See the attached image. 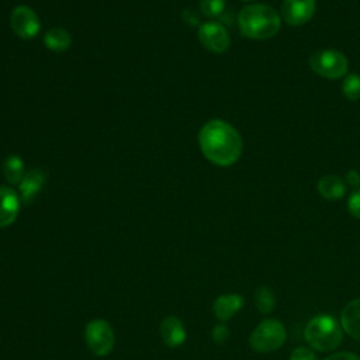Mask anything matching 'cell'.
<instances>
[{
  "mask_svg": "<svg viewBox=\"0 0 360 360\" xmlns=\"http://www.w3.org/2000/svg\"><path fill=\"white\" fill-rule=\"evenodd\" d=\"M45 179H46V174L41 169H31L25 173L21 183L18 184L20 198L24 204H31L34 201L41 187L44 186Z\"/></svg>",
  "mask_w": 360,
  "mask_h": 360,
  "instance_id": "cell-12",
  "label": "cell"
},
{
  "mask_svg": "<svg viewBox=\"0 0 360 360\" xmlns=\"http://www.w3.org/2000/svg\"><path fill=\"white\" fill-rule=\"evenodd\" d=\"M304 336L307 343L318 352H332L343 338L342 326L330 315H316L305 326Z\"/></svg>",
  "mask_w": 360,
  "mask_h": 360,
  "instance_id": "cell-3",
  "label": "cell"
},
{
  "mask_svg": "<svg viewBox=\"0 0 360 360\" xmlns=\"http://www.w3.org/2000/svg\"><path fill=\"white\" fill-rule=\"evenodd\" d=\"M211 336H212V340L215 342V343H219V345H222V343H225L226 340H228V338H229V329H228V326L226 325H217V326H214V329H212V332H211Z\"/></svg>",
  "mask_w": 360,
  "mask_h": 360,
  "instance_id": "cell-23",
  "label": "cell"
},
{
  "mask_svg": "<svg viewBox=\"0 0 360 360\" xmlns=\"http://www.w3.org/2000/svg\"><path fill=\"white\" fill-rule=\"evenodd\" d=\"M315 13V0H284L281 15L290 25H302Z\"/></svg>",
  "mask_w": 360,
  "mask_h": 360,
  "instance_id": "cell-9",
  "label": "cell"
},
{
  "mask_svg": "<svg viewBox=\"0 0 360 360\" xmlns=\"http://www.w3.org/2000/svg\"><path fill=\"white\" fill-rule=\"evenodd\" d=\"M342 90H343V94L346 96V98H349L352 101L360 100V76L354 75V73L346 76V79L343 80V84H342Z\"/></svg>",
  "mask_w": 360,
  "mask_h": 360,
  "instance_id": "cell-19",
  "label": "cell"
},
{
  "mask_svg": "<svg viewBox=\"0 0 360 360\" xmlns=\"http://www.w3.org/2000/svg\"><path fill=\"white\" fill-rule=\"evenodd\" d=\"M84 340L94 356L103 357L111 353L115 345V335L111 325L104 319H93L86 325Z\"/></svg>",
  "mask_w": 360,
  "mask_h": 360,
  "instance_id": "cell-6",
  "label": "cell"
},
{
  "mask_svg": "<svg viewBox=\"0 0 360 360\" xmlns=\"http://www.w3.org/2000/svg\"><path fill=\"white\" fill-rule=\"evenodd\" d=\"M13 32L21 39L34 38L41 28V21L37 13L27 6H17L10 17Z\"/></svg>",
  "mask_w": 360,
  "mask_h": 360,
  "instance_id": "cell-7",
  "label": "cell"
},
{
  "mask_svg": "<svg viewBox=\"0 0 360 360\" xmlns=\"http://www.w3.org/2000/svg\"><path fill=\"white\" fill-rule=\"evenodd\" d=\"M198 145L202 155L217 166L233 165L243 149L239 132L222 120H211L202 125Z\"/></svg>",
  "mask_w": 360,
  "mask_h": 360,
  "instance_id": "cell-1",
  "label": "cell"
},
{
  "mask_svg": "<svg viewBox=\"0 0 360 360\" xmlns=\"http://www.w3.org/2000/svg\"><path fill=\"white\" fill-rule=\"evenodd\" d=\"M243 1H250V0H243Z\"/></svg>",
  "mask_w": 360,
  "mask_h": 360,
  "instance_id": "cell-26",
  "label": "cell"
},
{
  "mask_svg": "<svg viewBox=\"0 0 360 360\" xmlns=\"http://www.w3.org/2000/svg\"><path fill=\"white\" fill-rule=\"evenodd\" d=\"M242 307H243V298L239 294H224L214 301L212 311L219 321H228Z\"/></svg>",
  "mask_w": 360,
  "mask_h": 360,
  "instance_id": "cell-14",
  "label": "cell"
},
{
  "mask_svg": "<svg viewBox=\"0 0 360 360\" xmlns=\"http://www.w3.org/2000/svg\"><path fill=\"white\" fill-rule=\"evenodd\" d=\"M3 174L10 184L18 186L21 183L22 177L25 176V167H24L22 159L17 155L8 156L3 165Z\"/></svg>",
  "mask_w": 360,
  "mask_h": 360,
  "instance_id": "cell-17",
  "label": "cell"
},
{
  "mask_svg": "<svg viewBox=\"0 0 360 360\" xmlns=\"http://www.w3.org/2000/svg\"><path fill=\"white\" fill-rule=\"evenodd\" d=\"M240 32L252 39H267L280 30V15L266 4H250L240 10L238 15Z\"/></svg>",
  "mask_w": 360,
  "mask_h": 360,
  "instance_id": "cell-2",
  "label": "cell"
},
{
  "mask_svg": "<svg viewBox=\"0 0 360 360\" xmlns=\"http://www.w3.org/2000/svg\"><path fill=\"white\" fill-rule=\"evenodd\" d=\"M198 39L204 48L215 53L225 52L231 45L226 28L215 21L205 22L198 28Z\"/></svg>",
  "mask_w": 360,
  "mask_h": 360,
  "instance_id": "cell-8",
  "label": "cell"
},
{
  "mask_svg": "<svg viewBox=\"0 0 360 360\" xmlns=\"http://www.w3.org/2000/svg\"><path fill=\"white\" fill-rule=\"evenodd\" d=\"M287 338L284 325L273 318L262 321L250 333V347L257 353H271L277 350Z\"/></svg>",
  "mask_w": 360,
  "mask_h": 360,
  "instance_id": "cell-4",
  "label": "cell"
},
{
  "mask_svg": "<svg viewBox=\"0 0 360 360\" xmlns=\"http://www.w3.org/2000/svg\"><path fill=\"white\" fill-rule=\"evenodd\" d=\"M44 44L49 51L59 53V52H65L70 48L72 37L65 28L53 27L45 32Z\"/></svg>",
  "mask_w": 360,
  "mask_h": 360,
  "instance_id": "cell-15",
  "label": "cell"
},
{
  "mask_svg": "<svg viewBox=\"0 0 360 360\" xmlns=\"http://www.w3.org/2000/svg\"><path fill=\"white\" fill-rule=\"evenodd\" d=\"M325 360H360V357L354 353H349V352H338L333 353L330 356H328Z\"/></svg>",
  "mask_w": 360,
  "mask_h": 360,
  "instance_id": "cell-24",
  "label": "cell"
},
{
  "mask_svg": "<svg viewBox=\"0 0 360 360\" xmlns=\"http://www.w3.org/2000/svg\"><path fill=\"white\" fill-rule=\"evenodd\" d=\"M311 69L326 79H339L347 72L346 56L336 49H319L309 56Z\"/></svg>",
  "mask_w": 360,
  "mask_h": 360,
  "instance_id": "cell-5",
  "label": "cell"
},
{
  "mask_svg": "<svg viewBox=\"0 0 360 360\" xmlns=\"http://www.w3.org/2000/svg\"><path fill=\"white\" fill-rule=\"evenodd\" d=\"M290 360H316V356L311 349L300 346L292 350Z\"/></svg>",
  "mask_w": 360,
  "mask_h": 360,
  "instance_id": "cell-22",
  "label": "cell"
},
{
  "mask_svg": "<svg viewBox=\"0 0 360 360\" xmlns=\"http://www.w3.org/2000/svg\"><path fill=\"white\" fill-rule=\"evenodd\" d=\"M20 195L11 187L0 186V228L10 226L20 212Z\"/></svg>",
  "mask_w": 360,
  "mask_h": 360,
  "instance_id": "cell-10",
  "label": "cell"
},
{
  "mask_svg": "<svg viewBox=\"0 0 360 360\" xmlns=\"http://www.w3.org/2000/svg\"><path fill=\"white\" fill-rule=\"evenodd\" d=\"M200 10L205 17L217 18L222 15L225 10V0H201Z\"/></svg>",
  "mask_w": 360,
  "mask_h": 360,
  "instance_id": "cell-20",
  "label": "cell"
},
{
  "mask_svg": "<svg viewBox=\"0 0 360 360\" xmlns=\"http://www.w3.org/2000/svg\"><path fill=\"white\" fill-rule=\"evenodd\" d=\"M160 332V338L163 340V343L169 347H177L180 345H183V342L186 340V329L183 322L174 316H166L159 328Z\"/></svg>",
  "mask_w": 360,
  "mask_h": 360,
  "instance_id": "cell-11",
  "label": "cell"
},
{
  "mask_svg": "<svg viewBox=\"0 0 360 360\" xmlns=\"http://www.w3.org/2000/svg\"><path fill=\"white\" fill-rule=\"evenodd\" d=\"M347 208L354 218L360 219V187L353 190V193L350 194L347 200Z\"/></svg>",
  "mask_w": 360,
  "mask_h": 360,
  "instance_id": "cell-21",
  "label": "cell"
},
{
  "mask_svg": "<svg viewBox=\"0 0 360 360\" xmlns=\"http://www.w3.org/2000/svg\"><path fill=\"white\" fill-rule=\"evenodd\" d=\"M340 326L350 338L360 340V297L346 304L340 314Z\"/></svg>",
  "mask_w": 360,
  "mask_h": 360,
  "instance_id": "cell-13",
  "label": "cell"
},
{
  "mask_svg": "<svg viewBox=\"0 0 360 360\" xmlns=\"http://www.w3.org/2000/svg\"><path fill=\"white\" fill-rule=\"evenodd\" d=\"M318 191L323 198L328 200H339L346 193L345 181L338 176H323L318 183Z\"/></svg>",
  "mask_w": 360,
  "mask_h": 360,
  "instance_id": "cell-16",
  "label": "cell"
},
{
  "mask_svg": "<svg viewBox=\"0 0 360 360\" xmlns=\"http://www.w3.org/2000/svg\"><path fill=\"white\" fill-rule=\"evenodd\" d=\"M253 301H255V307L262 314H269L276 307V297H274L273 291L266 285H262V287L256 288L255 295H253Z\"/></svg>",
  "mask_w": 360,
  "mask_h": 360,
  "instance_id": "cell-18",
  "label": "cell"
},
{
  "mask_svg": "<svg viewBox=\"0 0 360 360\" xmlns=\"http://www.w3.org/2000/svg\"><path fill=\"white\" fill-rule=\"evenodd\" d=\"M346 179H347V181H349L352 186H359V184H360V174H359L356 170L347 172Z\"/></svg>",
  "mask_w": 360,
  "mask_h": 360,
  "instance_id": "cell-25",
  "label": "cell"
}]
</instances>
